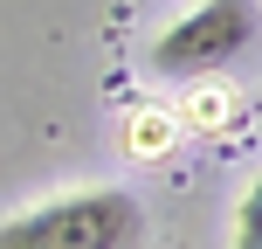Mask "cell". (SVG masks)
Returning a JSON list of instances; mask_svg holds the SVG:
<instances>
[{"label":"cell","instance_id":"6da1fadb","mask_svg":"<svg viewBox=\"0 0 262 249\" xmlns=\"http://www.w3.org/2000/svg\"><path fill=\"white\" fill-rule=\"evenodd\" d=\"M0 249H145V208L124 187L62 194L0 228Z\"/></svg>","mask_w":262,"mask_h":249},{"label":"cell","instance_id":"7a4b0ae2","mask_svg":"<svg viewBox=\"0 0 262 249\" xmlns=\"http://www.w3.org/2000/svg\"><path fill=\"white\" fill-rule=\"evenodd\" d=\"M262 35V7L255 0H200L180 28H166L152 49L159 76H214L221 63H242Z\"/></svg>","mask_w":262,"mask_h":249},{"label":"cell","instance_id":"3957f363","mask_svg":"<svg viewBox=\"0 0 262 249\" xmlns=\"http://www.w3.org/2000/svg\"><path fill=\"white\" fill-rule=\"evenodd\" d=\"M228 249H262V180L242 194V208H235V242Z\"/></svg>","mask_w":262,"mask_h":249}]
</instances>
